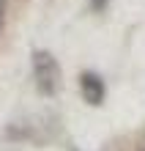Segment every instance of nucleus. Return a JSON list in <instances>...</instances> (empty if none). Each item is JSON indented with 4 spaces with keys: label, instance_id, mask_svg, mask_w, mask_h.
Listing matches in <instances>:
<instances>
[{
    "label": "nucleus",
    "instance_id": "nucleus-1",
    "mask_svg": "<svg viewBox=\"0 0 145 151\" xmlns=\"http://www.w3.org/2000/svg\"><path fill=\"white\" fill-rule=\"evenodd\" d=\"M33 80H36V85H39V91L47 93V96H52L58 91L60 66H58V60H55L52 52H47V50H36L33 52Z\"/></svg>",
    "mask_w": 145,
    "mask_h": 151
},
{
    "label": "nucleus",
    "instance_id": "nucleus-2",
    "mask_svg": "<svg viewBox=\"0 0 145 151\" xmlns=\"http://www.w3.org/2000/svg\"><path fill=\"white\" fill-rule=\"evenodd\" d=\"M79 91H82L88 104H101L107 88H104V80L99 77L96 72H82V74H79Z\"/></svg>",
    "mask_w": 145,
    "mask_h": 151
},
{
    "label": "nucleus",
    "instance_id": "nucleus-4",
    "mask_svg": "<svg viewBox=\"0 0 145 151\" xmlns=\"http://www.w3.org/2000/svg\"><path fill=\"white\" fill-rule=\"evenodd\" d=\"M3 11H6V0H0V25H3Z\"/></svg>",
    "mask_w": 145,
    "mask_h": 151
},
{
    "label": "nucleus",
    "instance_id": "nucleus-3",
    "mask_svg": "<svg viewBox=\"0 0 145 151\" xmlns=\"http://www.w3.org/2000/svg\"><path fill=\"white\" fill-rule=\"evenodd\" d=\"M107 3H110V0H90V8H93V11H104Z\"/></svg>",
    "mask_w": 145,
    "mask_h": 151
}]
</instances>
